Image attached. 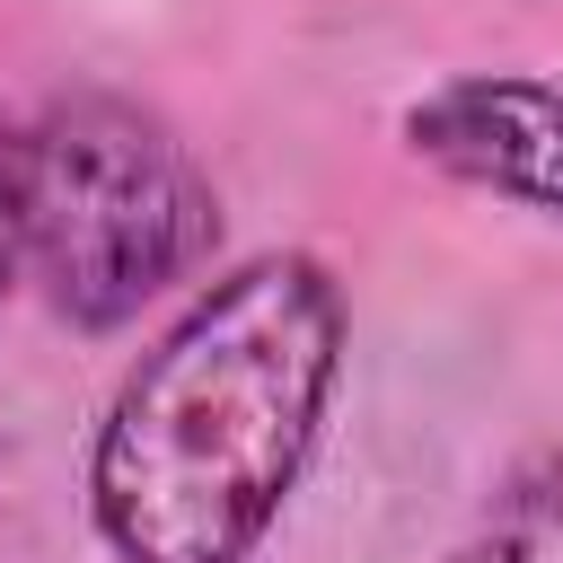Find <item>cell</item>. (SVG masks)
I'll use <instances>...</instances> for the list:
<instances>
[{"label": "cell", "instance_id": "cell-1", "mask_svg": "<svg viewBox=\"0 0 563 563\" xmlns=\"http://www.w3.org/2000/svg\"><path fill=\"white\" fill-rule=\"evenodd\" d=\"M343 361V299L308 255H264L202 290L123 378L88 501L123 563H246L308 466Z\"/></svg>", "mask_w": 563, "mask_h": 563}, {"label": "cell", "instance_id": "cell-2", "mask_svg": "<svg viewBox=\"0 0 563 563\" xmlns=\"http://www.w3.org/2000/svg\"><path fill=\"white\" fill-rule=\"evenodd\" d=\"M18 246L53 308L114 325L211 246V185L123 97H70L18 141Z\"/></svg>", "mask_w": 563, "mask_h": 563}, {"label": "cell", "instance_id": "cell-3", "mask_svg": "<svg viewBox=\"0 0 563 563\" xmlns=\"http://www.w3.org/2000/svg\"><path fill=\"white\" fill-rule=\"evenodd\" d=\"M413 150L440 158L466 185L519 194L537 211H563V97L537 79H449L405 114Z\"/></svg>", "mask_w": 563, "mask_h": 563}, {"label": "cell", "instance_id": "cell-4", "mask_svg": "<svg viewBox=\"0 0 563 563\" xmlns=\"http://www.w3.org/2000/svg\"><path fill=\"white\" fill-rule=\"evenodd\" d=\"M457 563H563V457L510 475Z\"/></svg>", "mask_w": 563, "mask_h": 563}, {"label": "cell", "instance_id": "cell-5", "mask_svg": "<svg viewBox=\"0 0 563 563\" xmlns=\"http://www.w3.org/2000/svg\"><path fill=\"white\" fill-rule=\"evenodd\" d=\"M9 264H18V141L0 123V282H9Z\"/></svg>", "mask_w": 563, "mask_h": 563}]
</instances>
